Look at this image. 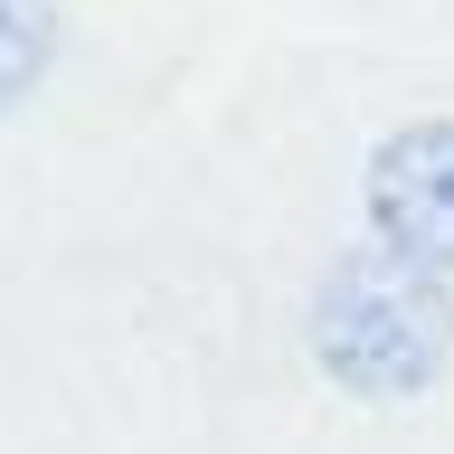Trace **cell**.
<instances>
[{"label": "cell", "mask_w": 454, "mask_h": 454, "mask_svg": "<svg viewBox=\"0 0 454 454\" xmlns=\"http://www.w3.org/2000/svg\"><path fill=\"white\" fill-rule=\"evenodd\" d=\"M48 48H57L48 10H38V0H0V114L48 76Z\"/></svg>", "instance_id": "obj_3"}, {"label": "cell", "mask_w": 454, "mask_h": 454, "mask_svg": "<svg viewBox=\"0 0 454 454\" xmlns=\"http://www.w3.org/2000/svg\"><path fill=\"white\" fill-rule=\"evenodd\" d=\"M454 350V294L379 265V255H340L322 294H312V360L332 369L350 397H417Z\"/></svg>", "instance_id": "obj_1"}, {"label": "cell", "mask_w": 454, "mask_h": 454, "mask_svg": "<svg viewBox=\"0 0 454 454\" xmlns=\"http://www.w3.org/2000/svg\"><path fill=\"white\" fill-rule=\"evenodd\" d=\"M360 208L379 265L454 294V114H417V123L379 133L360 170Z\"/></svg>", "instance_id": "obj_2"}]
</instances>
